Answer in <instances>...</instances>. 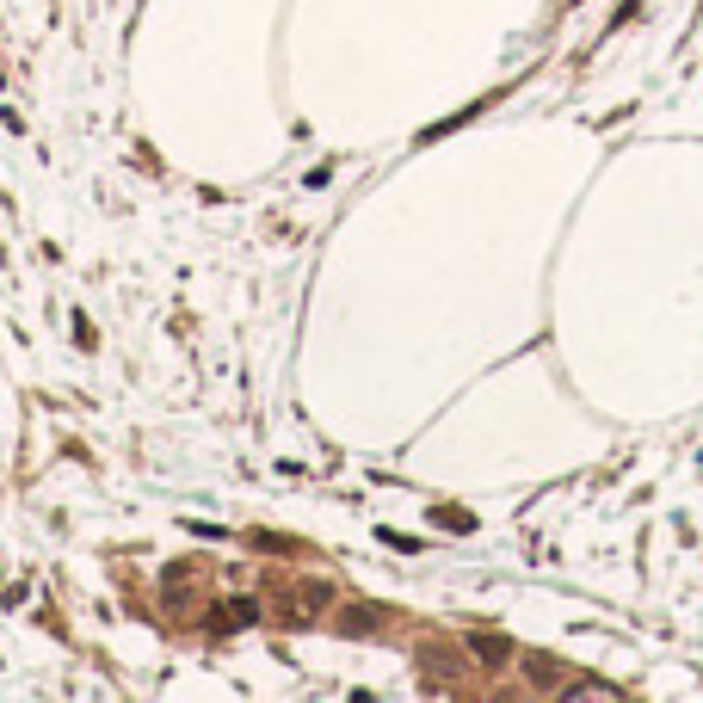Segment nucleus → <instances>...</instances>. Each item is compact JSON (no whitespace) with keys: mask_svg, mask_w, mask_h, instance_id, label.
I'll return each mask as SVG.
<instances>
[{"mask_svg":"<svg viewBox=\"0 0 703 703\" xmlns=\"http://www.w3.org/2000/svg\"><path fill=\"white\" fill-rule=\"evenodd\" d=\"M469 648H475L481 660H488V666H506V660H512V648H506L500 636H469Z\"/></svg>","mask_w":703,"mask_h":703,"instance_id":"obj_1","label":"nucleus"}]
</instances>
